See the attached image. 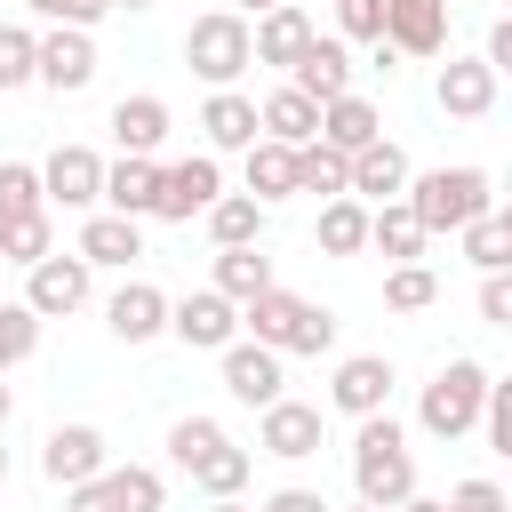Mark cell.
Returning <instances> with one entry per match:
<instances>
[{"label":"cell","mask_w":512,"mask_h":512,"mask_svg":"<svg viewBox=\"0 0 512 512\" xmlns=\"http://www.w3.org/2000/svg\"><path fill=\"white\" fill-rule=\"evenodd\" d=\"M296 192H320V200H344L352 192V152H336V144H296Z\"/></svg>","instance_id":"25"},{"label":"cell","mask_w":512,"mask_h":512,"mask_svg":"<svg viewBox=\"0 0 512 512\" xmlns=\"http://www.w3.org/2000/svg\"><path fill=\"white\" fill-rule=\"evenodd\" d=\"M264 512H336V504H328L320 488H272V496H264Z\"/></svg>","instance_id":"48"},{"label":"cell","mask_w":512,"mask_h":512,"mask_svg":"<svg viewBox=\"0 0 512 512\" xmlns=\"http://www.w3.org/2000/svg\"><path fill=\"white\" fill-rule=\"evenodd\" d=\"M216 448H224V424H216V416H176V424H168V456H176L184 472H192L200 456H216Z\"/></svg>","instance_id":"38"},{"label":"cell","mask_w":512,"mask_h":512,"mask_svg":"<svg viewBox=\"0 0 512 512\" xmlns=\"http://www.w3.org/2000/svg\"><path fill=\"white\" fill-rule=\"evenodd\" d=\"M384 8H392V0H336L344 40H368V48H376V40H384Z\"/></svg>","instance_id":"42"},{"label":"cell","mask_w":512,"mask_h":512,"mask_svg":"<svg viewBox=\"0 0 512 512\" xmlns=\"http://www.w3.org/2000/svg\"><path fill=\"white\" fill-rule=\"evenodd\" d=\"M280 360H288V352H272V344H256V336H248V344H224V392L248 400V408H272L280 384H288Z\"/></svg>","instance_id":"11"},{"label":"cell","mask_w":512,"mask_h":512,"mask_svg":"<svg viewBox=\"0 0 512 512\" xmlns=\"http://www.w3.org/2000/svg\"><path fill=\"white\" fill-rule=\"evenodd\" d=\"M112 8H152V0H112Z\"/></svg>","instance_id":"54"},{"label":"cell","mask_w":512,"mask_h":512,"mask_svg":"<svg viewBox=\"0 0 512 512\" xmlns=\"http://www.w3.org/2000/svg\"><path fill=\"white\" fill-rule=\"evenodd\" d=\"M368 232H376V208H368L360 192H344V200L320 208V248H328V256H360Z\"/></svg>","instance_id":"26"},{"label":"cell","mask_w":512,"mask_h":512,"mask_svg":"<svg viewBox=\"0 0 512 512\" xmlns=\"http://www.w3.org/2000/svg\"><path fill=\"white\" fill-rule=\"evenodd\" d=\"M240 16H272V8H288V0H232Z\"/></svg>","instance_id":"50"},{"label":"cell","mask_w":512,"mask_h":512,"mask_svg":"<svg viewBox=\"0 0 512 512\" xmlns=\"http://www.w3.org/2000/svg\"><path fill=\"white\" fill-rule=\"evenodd\" d=\"M248 192L272 208L280 192H296V144H280V136H256L248 144Z\"/></svg>","instance_id":"29"},{"label":"cell","mask_w":512,"mask_h":512,"mask_svg":"<svg viewBox=\"0 0 512 512\" xmlns=\"http://www.w3.org/2000/svg\"><path fill=\"white\" fill-rule=\"evenodd\" d=\"M288 80H296L312 104H336V96H352V48H344V40H312Z\"/></svg>","instance_id":"20"},{"label":"cell","mask_w":512,"mask_h":512,"mask_svg":"<svg viewBox=\"0 0 512 512\" xmlns=\"http://www.w3.org/2000/svg\"><path fill=\"white\" fill-rule=\"evenodd\" d=\"M168 328H176V336H184L192 352H224V344H240V328H248V320H240V304H232V296H224V288L208 280V288H192V296H176V312H168Z\"/></svg>","instance_id":"6"},{"label":"cell","mask_w":512,"mask_h":512,"mask_svg":"<svg viewBox=\"0 0 512 512\" xmlns=\"http://www.w3.org/2000/svg\"><path fill=\"white\" fill-rule=\"evenodd\" d=\"M32 352H40V312L0 296V376H8L16 360H32Z\"/></svg>","instance_id":"37"},{"label":"cell","mask_w":512,"mask_h":512,"mask_svg":"<svg viewBox=\"0 0 512 512\" xmlns=\"http://www.w3.org/2000/svg\"><path fill=\"white\" fill-rule=\"evenodd\" d=\"M208 232H216V248H256L264 240V200L256 192H224L208 208Z\"/></svg>","instance_id":"31"},{"label":"cell","mask_w":512,"mask_h":512,"mask_svg":"<svg viewBox=\"0 0 512 512\" xmlns=\"http://www.w3.org/2000/svg\"><path fill=\"white\" fill-rule=\"evenodd\" d=\"M104 480H112V504H120V512H160V504H168V480H160L152 464H112Z\"/></svg>","instance_id":"35"},{"label":"cell","mask_w":512,"mask_h":512,"mask_svg":"<svg viewBox=\"0 0 512 512\" xmlns=\"http://www.w3.org/2000/svg\"><path fill=\"white\" fill-rule=\"evenodd\" d=\"M480 320L512 328V272H480Z\"/></svg>","instance_id":"46"},{"label":"cell","mask_w":512,"mask_h":512,"mask_svg":"<svg viewBox=\"0 0 512 512\" xmlns=\"http://www.w3.org/2000/svg\"><path fill=\"white\" fill-rule=\"evenodd\" d=\"M400 512H448V496H408Z\"/></svg>","instance_id":"51"},{"label":"cell","mask_w":512,"mask_h":512,"mask_svg":"<svg viewBox=\"0 0 512 512\" xmlns=\"http://www.w3.org/2000/svg\"><path fill=\"white\" fill-rule=\"evenodd\" d=\"M216 200H224V168H216V152H192V160H176V168L160 176V208H152V216L192 224V216H208Z\"/></svg>","instance_id":"7"},{"label":"cell","mask_w":512,"mask_h":512,"mask_svg":"<svg viewBox=\"0 0 512 512\" xmlns=\"http://www.w3.org/2000/svg\"><path fill=\"white\" fill-rule=\"evenodd\" d=\"M488 64H496V72H512V16L488 32Z\"/></svg>","instance_id":"49"},{"label":"cell","mask_w":512,"mask_h":512,"mask_svg":"<svg viewBox=\"0 0 512 512\" xmlns=\"http://www.w3.org/2000/svg\"><path fill=\"white\" fill-rule=\"evenodd\" d=\"M344 512H376V504H344Z\"/></svg>","instance_id":"57"},{"label":"cell","mask_w":512,"mask_h":512,"mask_svg":"<svg viewBox=\"0 0 512 512\" xmlns=\"http://www.w3.org/2000/svg\"><path fill=\"white\" fill-rule=\"evenodd\" d=\"M216 512H248V504H232V496H216Z\"/></svg>","instance_id":"53"},{"label":"cell","mask_w":512,"mask_h":512,"mask_svg":"<svg viewBox=\"0 0 512 512\" xmlns=\"http://www.w3.org/2000/svg\"><path fill=\"white\" fill-rule=\"evenodd\" d=\"M40 472H48L56 488H80V480L112 472V464H104V432H96V424H56V432L40 440Z\"/></svg>","instance_id":"9"},{"label":"cell","mask_w":512,"mask_h":512,"mask_svg":"<svg viewBox=\"0 0 512 512\" xmlns=\"http://www.w3.org/2000/svg\"><path fill=\"white\" fill-rule=\"evenodd\" d=\"M80 256H88V264H136V256H144V224L120 216V208H112V216H88V224H80Z\"/></svg>","instance_id":"24"},{"label":"cell","mask_w":512,"mask_h":512,"mask_svg":"<svg viewBox=\"0 0 512 512\" xmlns=\"http://www.w3.org/2000/svg\"><path fill=\"white\" fill-rule=\"evenodd\" d=\"M168 312H176V304H168L152 280H120V296L104 304V328H112L120 344H152V336L168 328Z\"/></svg>","instance_id":"16"},{"label":"cell","mask_w":512,"mask_h":512,"mask_svg":"<svg viewBox=\"0 0 512 512\" xmlns=\"http://www.w3.org/2000/svg\"><path fill=\"white\" fill-rule=\"evenodd\" d=\"M32 208H48V184H40V168H24V160H0V224H8V216H32Z\"/></svg>","instance_id":"39"},{"label":"cell","mask_w":512,"mask_h":512,"mask_svg":"<svg viewBox=\"0 0 512 512\" xmlns=\"http://www.w3.org/2000/svg\"><path fill=\"white\" fill-rule=\"evenodd\" d=\"M264 136H280V144H312L320 136V104L288 80V88H272L264 96Z\"/></svg>","instance_id":"27"},{"label":"cell","mask_w":512,"mask_h":512,"mask_svg":"<svg viewBox=\"0 0 512 512\" xmlns=\"http://www.w3.org/2000/svg\"><path fill=\"white\" fill-rule=\"evenodd\" d=\"M352 192L376 200V208H384V200H408V152H400L392 136H376L368 152H352Z\"/></svg>","instance_id":"21"},{"label":"cell","mask_w":512,"mask_h":512,"mask_svg":"<svg viewBox=\"0 0 512 512\" xmlns=\"http://www.w3.org/2000/svg\"><path fill=\"white\" fill-rule=\"evenodd\" d=\"M160 176H168V168H160L152 152H120V160L104 168V200H112L120 216H152V208H160Z\"/></svg>","instance_id":"19"},{"label":"cell","mask_w":512,"mask_h":512,"mask_svg":"<svg viewBox=\"0 0 512 512\" xmlns=\"http://www.w3.org/2000/svg\"><path fill=\"white\" fill-rule=\"evenodd\" d=\"M88 272H96V264H88L80 248H72V256H40V264H32V288H24V304H32L40 320H64V312H80V304H88Z\"/></svg>","instance_id":"8"},{"label":"cell","mask_w":512,"mask_h":512,"mask_svg":"<svg viewBox=\"0 0 512 512\" xmlns=\"http://www.w3.org/2000/svg\"><path fill=\"white\" fill-rule=\"evenodd\" d=\"M424 240H432V232L416 224V208H408V200H384V208H376V232H368V248H376V256L416 264V256H424Z\"/></svg>","instance_id":"30"},{"label":"cell","mask_w":512,"mask_h":512,"mask_svg":"<svg viewBox=\"0 0 512 512\" xmlns=\"http://www.w3.org/2000/svg\"><path fill=\"white\" fill-rule=\"evenodd\" d=\"M408 208L424 232H464L496 208V184L480 168H424V176H408Z\"/></svg>","instance_id":"2"},{"label":"cell","mask_w":512,"mask_h":512,"mask_svg":"<svg viewBox=\"0 0 512 512\" xmlns=\"http://www.w3.org/2000/svg\"><path fill=\"white\" fill-rule=\"evenodd\" d=\"M328 400H336L344 416H376V408L392 400V360H384V352H352V360H336Z\"/></svg>","instance_id":"12"},{"label":"cell","mask_w":512,"mask_h":512,"mask_svg":"<svg viewBox=\"0 0 512 512\" xmlns=\"http://www.w3.org/2000/svg\"><path fill=\"white\" fill-rule=\"evenodd\" d=\"M184 64H192L208 88H232V80L256 64V32H248V16H240V8L192 16V32H184Z\"/></svg>","instance_id":"4"},{"label":"cell","mask_w":512,"mask_h":512,"mask_svg":"<svg viewBox=\"0 0 512 512\" xmlns=\"http://www.w3.org/2000/svg\"><path fill=\"white\" fill-rule=\"evenodd\" d=\"M248 472H256V456H248V448H232V440H224L216 456H200V464H192V480H200L208 496H240V488H248Z\"/></svg>","instance_id":"36"},{"label":"cell","mask_w":512,"mask_h":512,"mask_svg":"<svg viewBox=\"0 0 512 512\" xmlns=\"http://www.w3.org/2000/svg\"><path fill=\"white\" fill-rule=\"evenodd\" d=\"M200 136H208V152H248L264 136V104H248L240 88H216L200 104Z\"/></svg>","instance_id":"14"},{"label":"cell","mask_w":512,"mask_h":512,"mask_svg":"<svg viewBox=\"0 0 512 512\" xmlns=\"http://www.w3.org/2000/svg\"><path fill=\"white\" fill-rule=\"evenodd\" d=\"M240 320H248V336L256 344H272V352H328L336 344V312H320L312 296H288V288H264L256 304H240Z\"/></svg>","instance_id":"3"},{"label":"cell","mask_w":512,"mask_h":512,"mask_svg":"<svg viewBox=\"0 0 512 512\" xmlns=\"http://www.w3.org/2000/svg\"><path fill=\"white\" fill-rule=\"evenodd\" d=\"M384 40L400 56H440L448 48V0H392L384 8Z\"/></svg>","instance_id":"18"},{"label":"cell","mask_w":512,"mask_h":512,"mask_svg":"<svg viewBox=\"0 0 512 512\" xmlns=\"http://www.w3.org/2000/svg\"><path fill=\"white\" fill-rule=\"evenodd\" d=\"M456 240H464V256H472V264H480V272H512V224H504V216H496V208H488V216H480V224H464V232H456Z\"/></svg>","instance_id":"34"},{"label":"cell","mask_w":512,"mask_h":512,"mask_svg":"<svg viewBox=\"0 0 512 512\" xmlns=\"http://www.w3.org/2000/svg\"><path fill=\"white\" fill-rule=\"evenodd\" d=\"M488 384H496V376H488L480 360H448V368L424 384V408H416L424 432H432V440H464V432L488 416Z\"/></svg>","instance_id":"5"},{"label":"cell","mask_w":512,"mask_h":512,"mask_svg":"<svg viewBox=\"0 0 512 512\" xmlns=\"http://www.w3.org/2000/svg\"><path fill=\"white\" fill-rule=\"evenodd\" d=\"M24 8H32V16H48V24H80V32H88L112 0H24Z\"/></svg>","instance_id":"45"},{"label":"cell","mask_w":512,"mask_h":512,"mask_svg":"<svg viewBox=\"0 0 512 512\" xmlns=\"http://www.w3.org/2000/svg\"><path fill=\"white\" fill-rule=\"evenodd\" d=\"M8 416H16V400H8V384H0V432H8Z\"/></svg>","instance_id":"52"},{"label":"cell","mask_w":512,"mask_h":512,"mask_svg":"<svg viewBox=\"0 0 512 512\" xmlns=\"http://www.w3.org/2000/svg\"><path fill=\"white\" fill-rule=\"evenodd\" d=\"M64 496H72L64 512H120V504H112V480H104V472H96V480H80V488H64Z\"/></svg>","instance_id":"47"},{"label":"cell","mask_w":512,"mask_h":512,"mask_svg":"<svg viewBox=\"0 0 512 512\" xmlns=\"http://www.w3.org/2000/svg\"><path fill=\"white\" fill-rule=\"evenodd\" d=\"M320 432H328V424H320V408H304V400H288V392H280V400L264 408V432H256V448L296 464V456H320Z\"/></svg>","instance_id":"17"},{"label":"cell","mask_w":512,"mask_h":512,"mask_svg":"<svg viewBox=\"0 0 512 512\" xmlns=\"http://www.w3.org/2000/svg\"><path fill=\"white\" fill-rule=\"evenodd\" d=\"M480 424H488V448H496V456H512V376H504V384H488V416H480Z\"/></svg>","instance_id":"43"},{"label":"cell","mask_w":512,"mask_h":512,"mask_svg":"<svg viewBox=\"0 0 512 512\" xmlns=\"http://www.w3.org/2000/svg\"><path fill=\"white\" fill-rule=\"evenodd\" d=\"M320 32H312V16L288 0V8H272V16H256V64H280V72H296V56L312 48Z\"/></svg>","instance_id":"22"},{"label":"cell","mask_w":512,"mask_h":512,"mask_svg":"<svg viewBox=\"0 0 512 512\" xmlns=\"http://www.w3.org/2000/svg\"><path fill=\"white\" fill-rule=\"evenodd\" d=\"M432 296H440L432 264H392V272H384V304H392V312H424Z\"/></svg>","instance_id":"41"},{"label":"cell","mask_w":512,"mask_h":512,"mask_svg":"<svg viewBox=\"0 0 512 512\" xmlns=\"http://www.w3.org/2000/svg\"><path fill=\"white\" fill-rule=\"evenodd\" d=\"M24 80H40V32L0 24V88H24Z\"/></svg>","instance_id":"40"},{"label":"cell","mask_w":512,"mask_h":512,"mask_svg":"<svg viewBox=\"0 0 512 512\" xmlns=\"http://www.w3.org/2000/svg\"><path fill=\"white\" fill-rule=\"evenodd\" d=\"M40 256H56V232H48V208H32V216H8L0 224V264H40Z\"/></svg>","instance_id":"33"},{"label":"cell","mask_w":512,"mask_h":512,"mask_svg":"<svg viewBox=\"0 0 512 512\" xmlns=\"http://www.w3.org/2000/svg\"><path fill=\"white\" fill-rule=\"evenodd\" d=\"M112 136H120V152H160L168 104H160V96H120V104H112Z\"/></svg>","instance_id":"28"},{"label":"cell","mask_w":512,"mask_h":512,"mask_svg":"<svg viewBox=\"0 0 512 512\" xmlns=\"http://www.w3.org/2000/svg\"><path fill=\"white\" fill-rule=\"evenodd\" d=\"M40 80H48L56 96H80V88L96 80V40H88L80 24H56V32L40 40Z\"/></svg>","instance_id":"13"},{"label":"cell","mask_w":512,"mask_h":512,"mask_svg":"<svg viewBox=\"0 0 512 512\" xmlns=\"http://www.w3.org/2000/svg\"><path fill=\"white\" fill-rule=\"evenodd\" d=\"M216 288H224L232 304H256V296L280 288V280H272V256H256V248H216Z\"/></svg>","instance_id":"32"},{"label":"cell","mask_w":512,"mask_h":512,"mask_svg":"<svg viewBox=\"0 0 512 512\" xmlns=\"http://www.w3.org/2000/svg\"><path fill=\"white\" fill-rule=\"evenodd\" d=\"M496 216H504V224H512V200H504V208H496Z\"/></svg>","instance_id":"56"},{"label":"cell","mask_w":512,"mask_h":512,"mask_svg":"<svg viewBox=\"0 0 512 512\" xmlns=\"http://www.w3.org/2000/svg\"><path fill=\"white\" fill-rule=\"evenodd\" d=\"M40 184H48L56 208H88V200H104V160L88 144H56L48 168H40Z\"/></svg>","instance_id":"15"},{"label":"cell","mask_w":512,"mask_h":512,"mask_svg":"<svg viewBox=\"0 0 512 512\" xmlns=\"http://www.w3.org/2000/svg\"><path fill=\"white\" fill-rule=\"evenodd\" d=\"M376 136H384V120H376L368 96H336V104H320V144H336V152H368Z\"/></svg>","instance_id":"23"},{"label":"cell","mask_w":512,"mask_h":512,"mask_svg":"<svg viewBox=\"0 0 512 512\" xmlns=\"http://www.w3.org/2000/svg\"><path fill=\"white\" fill-rule=\"evenodd\" d=\"M448 512H512V504H504L496 480H456V488H448Z\"/></svg>","instance_id":"44"},{"label":"cell","mask_w":512,"mask_h":512,"mask_svg":"<svg viewBox=\"0 0 512 512\" xmlns=\"http://www.w3.org/2000/svg\"><path fill=\"white\" fill-rule=\"evenodd\" d=\"M352 488H360V504H376V512H400L408 496H416V456H408V432L376 408V416H360V432H352Z\"/></svg>","instance_id":"1"},{"label":"cell","mask_w":512,"mask_h":512,"mask_svg":"<svg viewBox=\"0 0 512 512\" xmlns=\"http://www.w3.org/2000/svg\"><path fill=\"white\" fill-rule=\"evenodd\" d=\"M432 104H440L448 120H480V112L496 104V64H488V56H448L440 80H432Z\"/></svg>","instance_id":"10"},{"label":"cell","mask_w":512,"mask_h":512,"mask_svg":"<svg viewBox=\"0 0 512 512\" xmlns=\"http://www.w3.org/2000/svg\"><path fill=\"white\" fill-rule=\"evenodd\" d=\"M0 488H8V448H0Z\"/></svg>","instance_id":"55"}]
</instances>
